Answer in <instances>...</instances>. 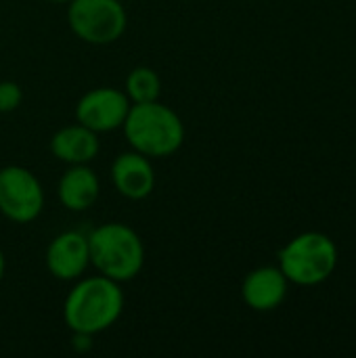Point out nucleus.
I'll return each instance as SVG.
<instances>
[{"mask_svg":"<svg viewBox=\"0 0 356 358\" xmlns=\"http://www.w3.org/2000/svg\"><path fill=\"white\" fill-rule=\"evenodd\" d=\"M124 92L130 99L132 105L138 103H151V101H159L162 94V80L159 73L151 67H134L124 82Z\"/></svg>","mask_w":356,"mask_h":358,"instance_id":"ddd939ff","label":"nucleus"},{"mask_svg":"<svg viewBox=\"0 0 356 358\" xmlns=\"http://www.w3.org/2000/svg\"><path fill=\"white\" fill-rule=\"evenodd\" d=\"M124 313L122 283L103 277H80L63 302V321L71 334L107 331Z\"/></svg>","mask_w":356,"mask_h":358,"instance_id":"f257e3e1","label":"nucleus"},{"mask_svg":"<svg viewBox=\"0 0 356 358\" xmlns=\"http://www.w3.org/2000/svg\"><path fill=\"white\" fill-rule=\"evenodd\" d=\"M4 273H6V258H4V252L0 250V281L4 279Z\"/></svg>","mask_w":356,"mask_h":358,"instance_id":"2eb2a0df","label":"nucleus"},{"mask_svg":"<svg viewBox=\"0 0 356 358\" xmlns=\"http://www.w3.org/2000/svg\"><path fill=\"white\" fill-rule=\"evenodd\" d=\"M338 262L336 245L321 233H304L292 239L279 252V268L287 281L298 285H317L325 281Z\"/></svg>","mask_w":356,"mask_h":358,"instance_id":"20e7f679","label":"nucleus"},{"mask_svg":"<svg viewBox=\"0 0 356 358\" xmlns=\"http://www.w3.org/2000/svg\"><path fill=\"white\" fill-rule=\"evenodd\" d=\"M67 23L82 42L107 46L124 36L128 15L120 0H71L67 2Z\"/></svg>","mask_w":356,"mask_h":358,"instance_id":"39448f33","label":"nucleus"},{"mask_svg":"<svg viewBox=\"0 0 356 358\" xmlns=\"http://www.w3.org/2000/svg\"><path fill=\"white\" fill-rule=\"evenodd\" d=\"M90 266L118 283L132 281L145 266V243L124 222H105L88 235Z\"/></svg>","mask_w":356,"mask_h":358,"instance_id":"7ed1b4c3","label":"nucleus"},{"mask_svg":"<svg viewBox=\"0 0 356 358\" xmlns=\"http://www.w3.org/2000/svg\"><path fill=\"white\" fill-rule=\"evenodd\" d=\"M46 2H57V4H67V2H71V0H46Z\"/></svg>","mask_w":356,"mask_h":358,"instance_id":"dca6fc26","label":"nucleus"},{"mask_svg":"<svg viewBox=\"0 0 356 358\" xmlns=\"http://www.w3.org/2000/svg\"><path fill=\"white\" fill-rule=\"evenodd\" d=\"M46 271L59 281H78L90 268L88 235L80 231L59 233L44 254Z\"/></svg>","mask_w":356,"mask_h":358,"instance_id":"6e6552de","label":"nucleus"},{"mask_svg":"<svg viewBox=\"0 0 356 358\" xmlns=\"http://www.w3.org/2000/svg\"><path fill=\"white\" fill-rule=\"evenodd\" d=\"M101 195V182L97 172L88 164L67 166L57 185L59 203L69 212H86L97 203Z\"/></svg>","mask_w":356,"mask_h":358,"instance_id":"9d476101","label":"nucleus"},{"mask_svg":"<svg viewBox=\"0 0 356 358\" xmlns=\"http://www.w3.org/2000/svg\"><path fill=\"white\" fill-rule=\"evenodd\" d=\"M99 134L78 122L59 128L50 136V153L67 166L90 164L99 155Z\"/></svg>","mask_w":356,"mask_h":358,"instance_id":"f8f14e48","label":"nucleus"},{"mask_svg":"<svg viewBox=\"0 0 356 358\" xmlns=\"http://www.w3.org/2000/svg\"><path fill=\"white\" fill-rule=\"evenodd\" d=\"M109 174L113 189L130 201H143L155 189L153 162L134 149L115 155Z\"/></svg>","mask_w":356,"mask_h":358,"instance_id":"1a4fd4ad","label":"nucleus"},{"mask_svg":"<svg viewBox=\"0 0 356 358\" xmlns=\"http://www.w3.org/2000/svg\"><path fill=\"white\" fill-rule=\"evenodd\" d=\"M122 132L130 149L149 159L170 157L185 143V124L180 115L159 101L130 105Z\"/></svg>","mask_w":356,"mask_h":358,"instance_id":"f03ea898","label":"nucleus"},{"mask_svg":"<svg viewBox=\"0 0 356 358\" xmlns=\"http://www.w3.org/2000/svg\"><path fill=\"white\" fill-rule=\"evenodd\" d=\"M287 294V279L281 273V268L275 266H262L252 271L241 285L243 302L258 313H266L277 308Z\"/></svg>","mask_w":356,"mask_h":358,"instance_id":"9b49d317","label":"nucleus"},{"mask_svg":"<svg viewBox=\"0 0 356 358\" xmlns=\"http://www.w3.org/2000/svg\"><path fill=\"white\" fill-rule=\"evenodd\" d=\"M23 101V90L17 82L13 80H2L0 82V113H13L19 109Z\"/></svg>","mask_w":356,"mask_h":358,"instance_id":"4468645a","label":"nucleus"},{"mask_svg":"<svg viewBox=\"0 0 356 358\" xmlns=\"http://www.w3.org/2000/svg\"><path fill=\"white\" fill-rule=\"evenodd\" d=\"M46 203L42 182L23 166L0 168V214L15 222L27 224L36 220Z\"/></svg>","mask_w":356,"mask_h":358,"instance_id":"423d86ee","label":"nucleus"},{"mask_svg":"<svg viewBox=\"0 0 356 358\" xmlns=\"http://www.w3.org/2000/svg\"><path fill=\"white\" fill-rule=\"evenodd\" d=\"M130 99L113 86H99L80 96L76 105V122L97 134L122 130L130 111Z\"/></svg>","mask_w":356,"mask_h":358,"instance_id":"0eeeda50","label":"nucleus"}]
</instances>
